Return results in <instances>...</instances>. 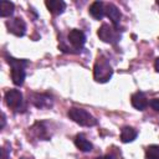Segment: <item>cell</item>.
I'll list each match as a JSON object with an SVG mask.
<instances>
[{
  "label": "cell",
  "instance_id": "cell-5",
  "mask_svg": "<svg viewBox=\"0 0 159 159\" xmlns=\"http://www.w3.org/2000/svg\"><path fill=\"white\" fill-rule=\"evenodd\" d=\"M22 93L19 89H10L5 93V102L7 107L17 111L22 106Z\"/></svg>",
  "mask_w": 159,
  "mask_h": 159
},
{
  "label": "cell",
  "instance_id": "cell-7",
  "mask_svg": "<svg viewBox=\"0 0 159 159\" xmlns=\"http://www.w3.org/2000/svg\"><path fill=\"white\" fill-rule=\"evenodd\" d=\"M68 41H70V43H71L75 48L81 50V48L83 47L84 42H86V36H84V34H83L81 30L73 29V30H71L70 34H68Z\"/></svg>",
  "mask_w": 159,
  "mask_h": 159
},
{
  "label": "cell",
  "instance_id": "cell-8",
  "mask_svg": "<svg viewBox=\"0 0 159 159\" xmlns=\"http://www.w3.org/2000/svg\"><path fill=\"white\" fill-rule=\"evenodd\" d=\"M106 15H107L108 19L111 20L112 25L118 29V25H119L120 17H122V14H120L119 9H118L114 4H107V5H106Z\"/></svg>",
  "mask_w": 159,
  "mask_h": 159
},
{
  "label": "cell",
  "instance_id": "cell-20",
  "mask_svg": "<svg viewBox=\"0 0 159 159\" xmlns=\"http://www.w3.org/2000/svg\"><path fill=\"white\" fill-rule=\"evenodd\" d=\"M4 125H5V114L2 113V116H1V128H4Z\"/></svg>",
  "mask_w": 159,
  "mask_h": 159
},
{
  "label": "cell",
  "instance_id": "cell-2",
  "mask_svg": "<svg viewBox=\"0 0 159 159\" xmlns=\"http://www.w3.org/2000/svg\"><path fill=\"white\" fill-rule=\"evenodd\" d=\"M113 75V70L111 67V65L108 63V61L103 57H98L96 63H94V67H93V77L97 82H101V83H104L107 81L111 80Z\"/></svg>",
  "mask_w": 159,
  "mask_h": 159
},
{
  "label": "cell",
  "instance_id": "cell-9",
  "mask_svg": "<svg viewBox=\"0 0 159 159\" xmlns=\"http://www.w3.org/2000/svg\"><path fill=\"white\" fill-rule=\"evenodd\" d=\"M130 102H132V106L135 108V109H139V111H143L148 107L149 104V101L147 98V96L143 93V92H135L132 98H130Z\"/></svg>",
  "mask_w": 159,
  "mask_h": 159
},
{
  "label": "cell",
  "instance_id": "cell-16",
  "mask_svg": "<svg viewBox=\"0 0 159 159\" xmlns=\"http://www.w3.org/2000/svg\"><path fill=\"white\" fill-rule=\"evenodd\" d=\"M147 159H159V145H149L145 149Z\"/></svg>",
  "mask_w": 159,
  "mask_h": 159
},
{
  "label": "cell",
  "instance_id": "cell-12",
  "mask_svg": "<svg viewBox=\"0 0 159 159\" xmlns=\"http://www.w3.org/2000/svg\"><path fill=\"white\" fill-rule=\"evenodd\" d=\"M89 14L97 19V20H101L104 14H106V7H104V4L102 1H94L92 2V5L89 6Z\"/></svg>",
  "mask_w": 159,
  "mask_h": 159
},
{
  "label": "cell",
  "instance_id": "cell-3",
  "mask_svg": "<svg viewBox=\"0 0 159 159\" xmlns=\"http://www.w3.org/2000/svg\"><path fill=\"white\" fill-rule=\"evenodd\" d=\"M7 62L11 66V80L14 84L21 86L25 80V67L27 66V61L14 58V57H7Z\"/></svg>",
  "mask_w": 159,
  "mask_h": 159
},
{
  "label": "cell",
  "instance_id": "cell-14",
  "mask_svg": "<svg viewBox=\"0 0 159 159\" xmlns=\"http://www.w3.org/2000/svg\"><path fill=\"white\" fill-rule=\"evenodd\" d=\"M137 135H138L137 130L134 128H132V127H128V125L123 127L122 130H120V139H122L123 143L133 142L137 138Z\"/></svg>",
  "mask_w": 159,
  "mask_h": 159
},
{
  "label": "cell",
  "instance_id": "cell-21",
  "mask_svg": "<svg viewBox=\"0 0 159 159\" xmlns=\"http://www.w3.org/2000/svg\"><path fill=\"white\" fill-rule=\"evenodd\" d=\"M96 159H113L111 155H104V157H98V158H96Z\"/></svg>",
  "mask_w": 159,
  "mask_h": 159
},
{
  "label": "cell",
  "instance_id": "cell-19",
  "mask_svg": "<svg viewBox=\"0 0 159 159\" xmlns=\"http://www.w3.org/2000/svg\"><path fill=\"white\" fill-rule=\"evenodd\" d=\"M154 67H155V71L159 72V57L155 60V62H154Z\"/></svg>",
  "mask_w": 159,
  "mask_h": 159
},
{
  "label": "cell",
  "instance_id": "cell-10",
  "mask_svg": "<svg viewBox=\"0 0 159 159\" xmlns=\"http://www.w3.org/2000/svg\"><path fill=\"white\" fill-rule=\"evenodd\" d=\"M45 5L52 15H60L66 9V2L62 0H48L45 2Z\"/></svg>",
  "mask_w": 159,
  "mask_h": 159
},
{
  "label": "cell",
  "instance_id": "cell-23",
  "mask_svg": "<svg viewBox=\"0 0 159 159\" xmlns=\"http://www.w3.org/2000/svg\"><path fill=\"white\" fill-rule=\"evenodd\" d=\"M22 159H25V158H22Z\"/></svg>",
  "mask_w": 159,
  "mask_h": 159
},
{
  "label": "cell",
  "instance_id": "cell-13",
  "mask_svg": "<svg viewBox=\"0 0 159 159\" xmlns=\"http://www.w3.org/2000/svg\"><path fill=\"white\" fill-rule=\"evenodd\" d=\"M75 144H76V147H77L80 150H82V152H91L92 148H93L92 143H91L83 134H77V135H76V138H75Z\"/></svg>",
  "mask_w": 159,
  "mask_h": 159
},
{
  "label": "cell",
  "instance_id": "cell-15",
  "mask_svg": "<svg viewBox=\"0 0 159 159\" xmlns=\"http://www.w3.org/2000/svg\"><path fill=\"white\" fill-rule=\"evenodd\" d=\"M14 9H15V6L10 1H1L0 2V15L2 17H6V16L12 15Z\"/></svg>",
  "mask_w": 159,
  "mask_h": 159
},
{
  "label": "cell",
  "instance_id": "cell-11",
  "mask_svg": "<svg viewBox=\"0 0 159 159\" xmlns=\"http://www.w3.org/2000/svg\"><path fill=\"white\" fill-rule=\"evenodd\" d=\"M32 103L37 107V108H47V107H51L52 106V99L51 97L46 96V94H34L32 96Z\"/></svg>",
  "mask_w": 159,
  "mask_h": 159
},
{
  "label": "cell",
  "instance_id": "cell-6",
  "mask_svg": "<svg viewBox=\"0 0 159 159\" xmlns=\"http://www.w3.org/2000/svg\"><path fill=\"white\" fill-rule=\"evenodd\" d=\"M6 26H7V29L11 34H14L15 36H19V37L24 36L25 32H26V25H25L24 20L20 19V17H15V19L7 21Z\"/></svg>",
  "mask_w": 159,
  "mask_h": 159
},
{
  "label": "cell",
  "instance_id": "cell-18",
  "mask_svg": "<svg viewBox=\"0 0 159 159\" xmlns=\"http://www.w3.org/2000/svg\"><path fill=\"white\" fill-rule=\"evenodd\" d=\"M7 158H9L7 149H6V148H2V149H1V159H7Z\"/></svg>",
  "mask_w": 159,
  "mask_h": 159
},
{
  "label": "cell",
  "instance_id": "cell-17",
  "mask_svg": "<svg viewBox=\"0 0 159 159\" xmlns=\"http://www.w3.org/2000/svg\"><path fill=\"white\" fill-rule=\"evenodd\" d=\"M149 104H150V107H152L154 111L159 112V98H153V99L149 102Z\"/></svg>",
  "mask_w": 159,
  "mask_h": 159
},
{
  "label": "cell",
  "instance_id": "cell-1",
  "mask_svg": "<svg viewBox=\"0 0 159 159\" xmlns=\"http://www.w3.org/2000/svg\"><path fill=\"white\" fill-rule=\"evenodd\" d=\"M68 117L82 127H93L97 124V119L86 109L72 107L68 109Z\"/></svg>",
  "mask_w": 159,
  "mask_h": 159
},
{
  "label": "cell",
  "instance_id": "cell-22",
  "mask_svg": "<svg viewBox=\"0 0 159 159\" xmlns=\"http://www.w3.org/2000/svg\"><path fill=\"white\" fill-rule=\"evenodd\" d=\"M157 5H158V6H159V1H157Z\"/></svg>",
  "mask_w": 159,
  "mask_h": 159
},
{
  "label": "cell",
  "instance_id": "cell-4",
  "mask_svg": "<svg viewBox=\"0 0 159 159\" xmlns=\"http://www.w3.org/2000/svg\"><path fill=\"white\" fill-rule=\"evenodd\" d=\"M98 36L103 42L107 43H116L120 37L118 29L114 26H109L108 24H103L98 29Z\"/></svg>",
  "mask_w": 159,
  "mask_h": 159
}]
</instances>
